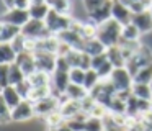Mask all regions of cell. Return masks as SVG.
Masks as SVG:
<instances>
[{"mask_svg": "<svg viewBox=\"0 0 152 131\" xmlns=\"http://www.w3.org/2000/svg\"><path fill=\"white\" fill-rule=\"evenodd\" d=\"M126 7L132 12V15L137 13H144L147 10H151V3L152 2H144V0H131V2H124Z\"/></svg>", "mask_w": 152, "mask_h": 131, "instance_id": "29", "label": "cell"}, {"mask_svg": "<svg viewBox=\"0 0 152 131\" xmlns=\"http://www.w3.org/2000/svg\"><path fill=\"white\" fill-rule=\"evenodd\" d=\"M18 54L12 48L10 43H0V64H15Z\"/></svg>", "mask_w": 152, "mask_h": 131, "instance_id": "23", "label": "cell"}, {"mask_svg": "<svg viewBox=\"0 0 152 131\" xmlns=\"http://www.w3.org/2000/svg\"><path fill=\"white\" fill-rule=\"evenodd\" d=\"M10 121H13V118H12V110L2 102V105H0V123L7 124V123H10Z\"/></svg>", "mask_w": 152, "mask_h": 131, "instance_id": "43", "label": "cell"}, {"mask_svg": "<svg viewBox=\"0 0 152 131\" xmlns=\"http://www.w3.org/2000/svg\"><path fill=\"white\" fill-rule=\"evenodd\" d=\"M142 116H139L137 120H134L132 121V124H129L128 128H126V131H147L145 130V126L142 124V120H141Z\"/></svg>", "mask_w": 152, "mask_h": 131, "instance_id": "47", "label": "cell"}, {"mask_svg": "<svg viewBox=\"0 0 152 131\" xmlns=\"http://www.w3.org/2000/svg\"><path fill=\"white\" fill-rule=\"evenodd\" d=\"M15 88L18 90V93L21 95V98H23V100H28V98H30L31 90H33V85H31V82L28 80V79H25V80L21 82V84H18Z\"/></svg>", "mask_w": 152, "mask_h": 131, "instance_id": "38", "label": "cell"}, {"mask_svg": "<svg viewBox=\"0 0 152 131\" xmlns=\"http://www.w3.org/2000/svg\"><path fill=\"white\" fill-rule=\"evenodd\" d=\"M10 85V66L0 64V87L5 88Z\"/></svg>", "mask_w": 152, "mask_h": 131, "instance_id": "39", "label": "cell"}, {"mask_svg": "<svg viewBox=\"0 0 152 131\" xmlns=\"http://www.w3.org/2000/svg\"><path fill=\"white\" fill-rule=\"evenodd\" d=\"M85 131H103V120L102 118L90 116L85 121Z\"/></svg>", "mask_w": 152, "mask_h": 131, "instance_id": "40", "label": "cell"}, {"mask_svg": "<svg viewBox=\"0 0 152 131\" xmlns=\"http://www.w3.org/2000/svg\"><path fill=\"white\" fill-rule=\"evenodd\" d=\"M142 33L139 31L137 28H136L132 23H129V25L123 26V31H121V39H124V41H139V38H141Z\"/></svg>", "mask_w": 152, "mask_h": 131, "instance_id": "27", "label": "cell"}, {"mask_svg": "<svg viewBox=\"0 0 152 131\" xmlns=\"http://www.w3.org/2000/svg\"><path fill=\"white\" fill-rule=\"evenodd\" d=\"M132 25L144 35V33H151L152 31V15L151 12H144V13H137L132 16Z\"/></svg>", "mask_w": 152, "mask_h": 131, "instance_id": "18", "label": "cell"}, {"mask_svg": "<svg viewBox=\"0 0 152 131\" xmlns=\"http://www.w3.org/2000/svg\"><path fill=\"white\" fill-rule=\"evenodd\" d=\"M2 102H4L10 110H13V108H17L18 105L23 102V98H21V95L18 93V90L13 85H8V87L2 88Z\"/></svg>", "mask_w": 152, "mask_h": 131, "instance_id": "16", "label": "cell"}, {"mask_svg": "<svg viewBox=\"0 0 152 131\" xmlns=\"http://www.w3.org/2000/svg\"><path fill=\"white\" fill-rule=\"evenodd\" d=\"M108 61V57H106V52L105 54H100V56H96V57H92V69H98V67H102L105 62Z\"/></svg>", "mask_w": 152, "mask_h": 131, "instance_id": "46", "label": "cell"}, {"mask_svg": "<svg viewBox=\"0 0 152 131\" xmlns=\"http://www.w3.org/2000/svg\"><path fill=\"white\" fill-rule=\"evenodd\" d=\"M108 111L111 115H126V102H123L118 97H115V100L108 107Z\"/></svg>", "mask_w": 152, "mask_h": 131, "instance_id": "37", "label": "cell"}, {"mask_svg": "<svg viewBox=\"0 0 152 131\" xmlns=\"http://www.w3.org/2000/svg\"><path fill=\"white\" fill-rule=\"evenodd\" d=\"M132 12L126 7L124 2H113V8H111V18L115 21H118L121 26H126L132 21Z\"/></svg>", "mask_w": 152, "mask_h": 131, "instance_id": "10", "label": "cell"}, {"mask_svg": "<svg viewBox=\"0 0 152 131\" xmlns=\"http://www.w3.org/2000/svg\"><path fill=\"white\" fill-rule=\"evenodd\" d=\"M111 8H113V2L105 0V3H103L98 10H95L93 13L88 15V21H92L93 25H96V26L103 25L105 21L111 20Z\"/></svg>", "mask_w": 152, "mask_h": 131, "instance_id": "13", "label": "cell"}, {"mask_svg": "<svg viewBox=\"0 0 152 131\" xmlns=\"http://www.w3.org/2000/svg\"><path fill=\"white\" fill-rule=\"evenodd\" d=\"M26 79V75L23 74V71L20 69V66L15 62V64H10V85H13V87H17L18 84H21V82Z\"/></svg>", "mask_w": 152, "mask_h": 131, "instance_id": "32", "label": "cell"}, {"mask_svg": "<svg viewBox=\"0 0 152 131\" xmlns=\"http://www.w3.org/2000/svg\"><path fill=\"white\" fill-rule=\"evenodd\" d=\"M28 80L31 82L33 88H39V87H51V75L44 74V72L36 71L31 77H28Z\"/></svg>", "mask_w": 152, "mask_h": 131, "instance_id": "25", "label": "cell"}, {"mask_svg": "<svg viewBox=\"0 0 152 131\" xmlns=\"http://www.w3.org/2000/svg\"><path fill=\"white\" fill-rule=\"evenodd\" d=\"M61 115L64 116V120H70V118H74L75 115H79L80 111H82V102H77V100H64L62 103H61V108H59Z\"/></svg>", "mask_w": 152, "mask_h": 131, "instance_id": "17", "label": "cell"}, {"mask_svg": "<svg viewBox=\"0 0 152 131\" xmlns=\"http://www.w3.org/2000/svg\"><path fill=\"white\" fill-rule=\"evenodd\" d=\"M56 38L59 39L61 43H66V44H69L72 49H77V51H82L83 44H85V41H87L80 33L74 31V29H67V31L57 35Z\"/></svg>", "mask_w": 152, "mask_h": 131, "instance_id": "12", "label": "cell"}, {"mask_svg": "<svg viewBox=\"0 0 152 131\" xmlns=\"http://www.w3.org/2000/svg\"><path fill=\"white\" fill-rule=\"evenodd\" d=\"M110 82L113 84V87L116 88V92H124V90H131L134 85V79L129 74V71L126 67L121 69H115L110 77Z\"/></svg>", "mask_w": 152, "mask_h": 131, "instance_id": "5", "label": "cell"}, {"mask_svg": "<svg viewBox=\"0 0 152 131\" xmlns=\"http://www.w3.org/2000/svg\"><path fill=\"white\" fill-rule=\"evenodd\" d=\"M61 41L56 38V36H49V38H44L36 41V51L41 52H51V54H56L57 56V49H59ZM34 51V52H36Z\"/></svg>", "mask_w": 152, "mask_h": 131, "instance_id": "20", "label": "cell"}, {"mask_svg": "<svg viewBox=\"0 0 152 131\" xmlns=\"http://www.w3.org/2000/svg\"><path fill=\"white\" fill-rule=\"evenodd\" d=\"M66 124L70 128L72 131H85V121H80V120H67Z\"/></svg>", "mask_w": 152, "mask_h": 131, "instance_id": "45", "label": "cell"}, {"mask_svg": "<svg viewBox=\"0 0 152 131\" xmlns=\"http://www.w3.org/2000/svg\"><path fill=\"white\" fill-rule=\"evenodd\" d=\"M152 82V62L139 71V74L134 77V84H151Z\"/></svg>", "mask_w": 152, "mask_h": 131, "instance_id": "33", "label": "cell"}, {"mask_svg": "<svg viewBox=\"0 0 152 131\" xmlns=\"http://www.w3.org/2000/svg\"><path fill=\"white\" fill-rule=\"evenodd\" d=\"M106 57H108V61L111 62V66L115 69H121V67H126V59L124 56H123L121 49H119V46H113V48H108L106 49Z\"/></svg>", "mask_w": 152, "mask_h": 131, "instance_id": "21", "label": "cell"}, {"mask_svg": "<svg viewBox=\"0 0 152 131\" xmlns=\"http://www.w3.org/2000/svg\"><path fill=\"white\" fill-rule=\"evenodd\" d=\"M66 97L69 100H77V102H82L85 97H88V90H87L83 85H75V84H70L66 90Z\"/></svg>", "mask_w": 152, "mask_h": 131, "instance_id": "24", "label": "cell"}, {"mask_svg": "<svg viewBox=\"0 0 152 131\" xmlns=\"http://www.w3.org/2000/svg\"><path fill=\"white\" fill-rule=\"evenodd\" d=\"M83 52H87V54L90 56V57H96V56L100 54H105L106 52V48L103 46V43L100 41V39L93 38V39H87L85 44H83Z\"/></svg>", "mask_w": 152, "mask_h": 131, "instance_id": "22", "label": "cell"}, {"mask_svg": "<svg viewBox=\"0 0 152 131\" xmlns=\"http://www.w3.org/2000/svg\"><path fill=\"white\" fill-rule=\"evenodd\" d=\"M20 35H21L20 26L10 25V23H0V43H12Z\"/></svg>", "mask_w": 152, "mask_h": 131, "instance_id": "19", "label": "cell"}, {"mask_svg": "<svg viewBox=\"0 0 152 131\" xmlns=\"http://www.w3.org/2000/svg\"><path fill=\"white\" fill-rule=\"evenodd\" d=\"M95 105H96V102L93 100V98L90 97V93H88V97H85L82 100V111H85L87 115H90V113H92V110L95 108Z\"/></svg>", "mask_w": 152, "mask_h": 131, "instance_id": "44", "label": "cell"}, {"mask_svg": "<svg viewBox=\"0 0 152 131\" xmlns=\"http://www.w3.org/2000/svg\"><path fill=\"white\" fill-rule=\"evenodd\" d=\"M21 35L26 39H33V41H39V39L53 36L51 31L48 29L46 23L39 21V20H30V21L21 28Z\"/></svg>", "mask_w": 152, "mask_h": 131, "instance_id": "4", "label": "cell"}, {"mask_svg": "<svg viewBox=\"0 0 152 131\" xmlns=\"http://www.w3.org/2000/svg\"><path fill=\"white\" fill-rule=\"evenodd\" d=\"M33 54H34V61H36L38 71L53 75L54 71H56V66H57V56L51 54V52H41V51H36Z\"/></svg>", "mask_w": 152, "mask_h": 131, "instance_id": "6", "label": "cell"}, {"mask_svg": "<svg viewBox=\"0 0 152 131\" xmlns=\"http://www.w3.org/2000/svg\"><path fill=\"white\" fill-rule=\"evenodd\" d=\"M72 21H74V16L72 15H61V13L54 12V10H51V12L48 13L46 20H44L48 29L51 31V35H53V36H57V35H61V33L70 29Z\"/></svg>", "mask_w": 152, "mask_h": 131, "instance_id": "2", "label": "cell"}, {"mask_svg": "<svg viewBox=\"0 0 152 131\" xmlns=\"http://www.w3.org/2000/svg\"><path fill=\"white\" fill-rule=\"evenodd\" d=\"M10 44H12V48L15 49V52H17V54L26 52V38H25L23 35H20L18 38H15Z\"/></svg>", "mask_w": 152, "mask_h": 131, "instance_id": "41", "label": "cell"}, {"mask_svg": "<svg viewBox=\"0 0 152 131\" xmlns=\"http://www.w3.org/2000/svg\"><path fill=\"white\" fill-rule=\"evenodd\" d=\"M103 3H105V0H85L82 5H83V8H85L87 16H88L90 13H93L95 10H98L100 7L103 5Z\"/></svg>", "mask_w": 152, "mask_h": 131, "instance_id": "42", "label": "cell"}, {"mask_svg": "<svg viewBox=\"0 0 152 131\" xmlns=\"http://www.w3.org/2000/svg\"><path fill=\"white\" fill-rule=\"evenodd\" d=\"M59 108H61L59 100L51 95V97L43 98V100L34 103V113H36V116L46 118V116H49V115H53L54 111H59Z\"/></svg>", "mask_w": 152, "mask_h": 131, "instance_id": "7", "label": "cell"}, {"mask_svg": "<svg viewBox=\"0 0 152 131\" xmlns=\"http://www.w3.org/2000/svg\"><path fill=\"white\" fill-rule=\"evenodd\" d=\"M51 10L61 13V15H70L72 13V3L69 0H56V2H49Z\"/></svg>", "mask_w": 152, "mask_h": 131, "instance_id": "31", "label": "cell"}, {"mask_svg": "<svg viewBox=\"0 0 152 131\" xmlns=\"http://www.w3.org/2000/svg\"><path fill=\"white\" fill-rule=\"evenodd\" d=\"M44 121H46L48 128H59L66 123V120H64V116L61 115V111H54L53 115L44 118Z\"/></svg>", "mask_w": 152, "mask_h": 131, "instance_id": "36", "label": "cell"}, {"mask_svg": "<svg viewBox=\"0 0 152 131\" xmlns=\"http://www.w3.org/2000/svg\"><path fill=\"white\" fill-rule=\"evenodd\" d=\"M100 82H102V79H100L98 74H96V71L88 69V71L85 72V82H83V87H85L88 92H92L93 88L100 84Z\"/></svg>", "mask_w": 152, "mask_h": 131, "instance_id": "30", "label": "cell"}, {"mask_svg": "<svg viewBox=\"0 0 152 131\" xmlns=\"http://www.w3.org/2000/svg\"><path fill=\"white\" fill-rule=\"evenodd\" d=\"M121 31H123V26L111 18V20L105 21L103 25H100L98 28H96V39H100L106 49L113 48V46L119 44Z\"/></svg>", "mask_w": 152, "mask_h": 131, "instance_id": "1", "label": "cell"}, {"mask_svg": "<svg viewBox=\"0 0 152 131\" xmlns=\"http://www.w3.org/2000/svg\"><path fill=\"white\" fill-rule=\"evenodd\" d=\"M132 95L139 100H149L152 102V90L147 84H134L132 85Z\"/></svg>", "mask_w": 152, "mask_h": 131, "instance_id": "26", "label": "cell"}, {"mask_svg": "<svg viewBox=\"0 0 152 131\" xmlns=\"http://www.w3.org/2000/svg\"><path fill=\"white\" fill-rule=\"evenodd\" d=\"M149 87H151V90H152V82H151V84H149Z\"/></svg>", "mask_w": 152, "mask_h": 131, "instance_id": "51", "label": "cell"}, {"mask_svg": "<svg viewBox=\"0 0 152 131\" xmlns=\"http://www.w3.org/2000/svg\"><path fill=\"white\" fill-rule=\"evenodd\" d=\"M28 12H30L31 20L44 21L46 16H48V13L51 12V5H49V2H44V0H33Z\"/></svg>", "mask_w": 152, "mask_h": 131, "instance_id": "15", "label": "cell"}, {"mask_svg": "<svg viewBox=\"0 0 152 131\" xmlns=\"http://www.w3.org/2000/svg\"><path fill=\"white\" fill-rule=\"evenodd\" d=\"M48 97H51V87H39V88H33L31 90L28 100L36 103V102L43 100V98H48Z\"/></svg>", "mask_w": 152, "mask_h": 131, "instance_id": "34", "label": "cell"}, {"mask_svg": "<svg viewBox=\"0 0 152 131\" xmlns=\"http://www.w3.org/2000/svg\"><path fill=\"white\" fill-rule=\"evenodd\" d=\"M30 20H31L30 12L28 10H20V8H13L7 15L0 16V23H10V25L20 26V28H23Z\"/></svg>", "mask_w": 152, "mask_h": 131, "instance_id": "8", "label": "cell"}, {"mask_svg": "<svg viewBox=\"0 0 152 131\" xmlns=\"http://www.w3.org/2000/svg\"><path fill=\"white\" fill-rule=\"evenodd\" d=\"M149 12H151V15H152V3H151V10H149Z\"/></svg>", "mask_w": 152, "mask_h": 131, "instance_id": "50", "label": "cell"}, {"mask_svg": "<svg viewBox=\"0 0 152 131\" xmlns=\"http://www.w3.org/2000/svg\"><path fill=\"white\" fill-rule=\"evenodd\" d=\"M102 120H103V131H126L124 128L116 121L115 115H111L110 111L102 118Z\"/></svg>", "mask_w": 152, "mask_h": 131, "instance_id": "28", "label": "cell"}, {"mask_svg": "<svg viewBox=\"0 0 152 131\" xmlns=\"http://www.w3.org/2000/svg\"><path fill=\"white\" fill-rule=\"evenodd\" d=\"M85 72L83 69H79V67H72L69 72V77H70V84H75V85H83L85 82Z\"/></svg>", "mask_w": 152, "mask_h": 131, "instance_id": "35", "label": "cell"}, {"mask_svg": "<svg viewBox=\"0 0 152 131\" xmlns=\"http://www.w3.org/2000/svg\"><path fill=\"white\" fill-rule=\"evenodd\" d=\"M31 2L30 0H15V8H20V10H30Z\"/></svg>", "mask_w": 152, "mask_h": 131, "instance_id": "48", "label": "cell"}, {"mask_svg": "<svg viewBox=\"0 0 152 131\" xmlns=\"http://www.w3.org/2000/svg\"><path fill=\"white\" fill-rule=\"evenodd\" d=\"M48 131H72V130H70L66 123H64L62 126H59V128H48Z\"/></svg>", "mask_w": 152, "mask_h": 131, "instance_id": "49", "label": "cell"}, {"mask_svg": "<svg viewBox=\"0 0 152 131\" xmlns=\"http://www.w3.org/2000/svg\"><path fill=\"white\" fill-rule=\"evenodd\" d=\"M33 116H36V113H34V103L30 100H23L17 108L12 110L13 121H28Z\"/></svg>", "mask_w": 152, "mask_h": 131, "instance_id": "11", "label": "cell"}, {"mask_svg": "<svg viewBox=\"0 0 152 131\" xmlns=\"http://www.w3.org/2000/svg\"><path fill=\"white\" fill-rule=\"evenodd\" d=\"M151 62H152V49L149 48V46L142 44L141 48H139V51L126 62V69H128L129 74L132 75V79H134L136 75L139 74V71L144 69L145 66H149Z\"/></svg>", "mask_w": 152, "mask_h": 131, "instance_id": "3", "label": "cell"}, {"mask_svg": "<svg viewBox=\"0 0 152 131\" xmlns=\"http://www.w3.org/2000/svg\"><path fill=\"white\" fill-rule=\"evenodd\" d=\"M17 64L20 66V69L23 71V74L26 75V79L31 77V75H33L34 72L38 71V69H36V61H34V54H33V52H21V54H18Z\"/></svg>", "mask_w": 152, "mask_h": 131, "instance_id": "14", "label": "cell"}, {"mask_svg": "<svg viewBox=\"0 0 152 131\" xmlns=\"http://www.w3.org/2000/svg\"><path fill=\"white\" fill-rule=\"evenodd\" d=\"M66 59H67L70 67H79V69H83V71L92 69V57L83 51L72 49V51L66 56Z\"/></svg>", "mask_w": 152, "mask_h": 131, "instance_id": "9", "label": "cell"}]
</instances>
